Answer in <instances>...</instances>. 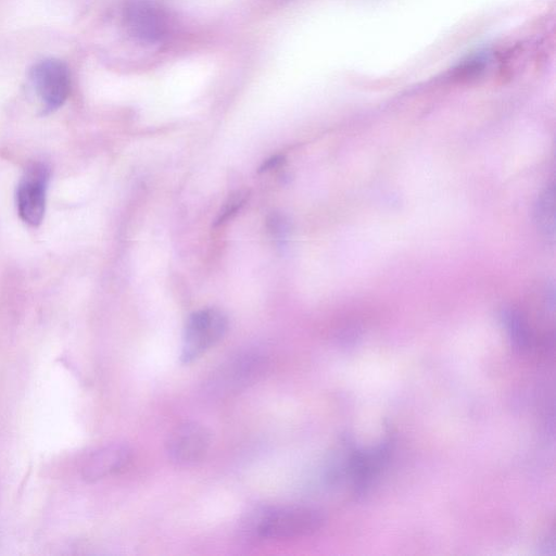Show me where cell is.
Listing matches in <instances>:
<instances>
[{"label": "cell", "mask_w": 556, "mask_h": 556, "mask_svg": "<svg viewBox=\"0 0 556 556\" xmlns=\"http://www.w3.org/2000/svg\"><path fill=\"white\" fill-rule=\"evenodd\" d=\"M132 459V450L124 444H110L96 450L87 458L82 467V477L88 483L117 474Z\"/></svg>", "instance_id": "7"}, {"label": "cell", "mask_w": 556, "mask_h": 556, "mask_svg": "<svg viewBox=\"0 0 556 556\" xmlns=\"http://www.w3.org/2000/svg\"><path fill=\"white\" fill-rule=\"evenodd\" d=\"M248 199V193L244 191L236 192L229 199L226 200L219 217L217 225L224 224L226 221L232 219L235 214L244 207Z\"/></svg>", "instance_id": "11"}, {"label": "cell", "mask_w": 556, "mask_h": 556, "mask_svg": "<svg viewBox=\"0 0 556 556\" xmlns=\"http://www.w3.org/2000/svg\"><path fill=\"white\" fill-rule=\"evenodd\" d=\"M535 216L539 230L547 237L553 239L555 233L553 185L547 187L539 196Z\"/></svg>", "instance_id": "10"}, {"label": "cell", "mask_w": 556, "mask_h": 556, "mask_svg": "<svg viewBox=\"0 0 556 556\" xmlns=\"http://www.w3.org/2000/svg\"><path fill=\"white\" fill-rule=\"evenodd\" d=\"M504 322L514 344L523 351L545 348L547 338L540 337L520 310L512 309L504 314Z\"/></svg>", "instance_id": "9"}, {"label": "cell", "mask_w": 556, "mask_h": 556, "mask_svg": "<svg viewBox=\"0 0 556 556\" xmlns=\"http://www.w3.org/2000/svg\"><path fill=\"white\" fill-rule=\"evenodd\" d=\"M229 330L225 313L216 308L202 309L188 318L184 328L181 362L191 364L216 346Z\"/></svg>", "instance_id": "2"}, {"label": "cell", "mask_w": 556, "mask_h": 556, "mask_svg": "<svg viewBox=\"0 0 556 556\" xmlns=\"http://www.w3.org/2000/svg\"><path fill=\"white\" fill-rule=\"evenodd\" d=\"M124 21L134 39L147 44L159 42L167 31L162 12L145 0H135L126 7Z\"/></svg>", "instance_id": "6"}, {"label": "cell", "mask_w": 556, "mask_h": 556, "mask_svg": "<svg viewBox=\"0 0 556 556\" xmlns=\"http://www.w3.org/2000/svg\"><path fill=\"white\" fill-rule=\"evenodd\" d=\"M211 446L209 429L198 422L176 426L167 441L169 459L179 466H192L204 460Z\"/></svg>", "instance_id": "5"}, {"label": "cell", "mask_w": 556, "mask_h": 556, "mask_svg": "<svg viewBox=\"0 0 556 556\" xmlns=\"http://www.w3.org/2000/svg\"><path fill=\"white\" fill-rule=\"evenodd\" d=\"M323 514L307 507H270L251 513L246 535L256 540H283L311 536L323 527Z\"/></svg>", "instance_id": "1"}, {"label": "cell", "mask_w": 556, "mask_h": 556, "mask_svg": "<svg viewBox=\"0 0 556 556\" xmlns=\"http://www.w3.org/2000/svg\"><path fill=\"white\" fill-rule=\"evenodd\" d=\"M265 360L260 353L247 352L239 355L222 369L217 378V384L222 390H237L248 386L261 375Z\"/></svg>", "instance_id": "8"}, {"label": "cell", "mask_w": 556, "mask_h": 556, "mask_svg": "<svg viewBox=\"0 0 556 556\" xmlns=\"http://www.w3.org/2000/svg\"><path fill=\"white\" fill-rule=\"evenodd\" d=\"M29 78L39 98L43 115H49L65 105L71 91L70 70L65 62L48 58L34 65Z\"/></svg>", "instance_id": "3"}, {"label": "cell", "mask_w": 556, "mask_h": 556, "mask_svg": "<svg viewBox=\"0 0 556 556\" xmlns=\"http://www.w3.org/2000/svg\"><path fill=\"white\" fill-rule=\"evenodd\" d=\"M282 161L283 158L280 156L273 157L270 160H267L263 163V166L261 167L260 171L264 172L276 168L277 166H280Z\"/></svg>", "instance_id": "12"}, {"label": "cell", "mask_w": 556, "mask_h": 556, "mask_svg": "<svg viewBox=\"0 0 556 556\" xmlns=\"http://www.w3.org/2000/svg\"><path fill=\"white\" fill-rule=\"evenodd\" d=\"M49 169L45 164H33L25 172L17 189V209L21 220L30 226L42 224L47 205Z\"/></svg>", "instance_id": "4"}]
</instances>
